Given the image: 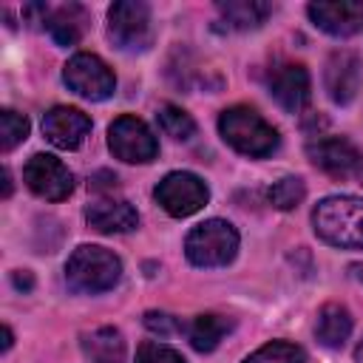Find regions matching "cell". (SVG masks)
<instances>
[{
  "label": "cell",
  "mask_w": 363,
  "mask_h": 363,
  "mask_svg": "<svg viewBox=\"0 0 363 363\" xmlns=\"http://www.w3.org/2000/svg\"><path fill=\"white\" fill-rule=\"evenodd\" d=\"M309 162L332 179H357L363 184V153L343 136H312L306 142Z\"/></svg>",
  "instance_id": "cell-6"
},
{
  "label": "cell",
  "mask_w": 363,
  "mask_h": 363,
  "mask_svg": "<svg viewBox=\"0 0 363 363\" xmlns=\"http://www.w3.org/2000/svg\"><path fill=\"white\" fill-rule=\"evenodd\" d=\"M230 329H233V320L227 315L204 312L193 318V323L187 326V337L196 352H213L224 340V335H230Z\"/></svg>",
  "instance_id": "cell-20"
},
{
  "label": "cell",
  "mask_w": 363,
  "mask_h": 363,
  "mask_svg": "<svg viewBox=\"0 0 363 363\" xmlns=\"http://www.w3.org/2000/svg\"><path fill=\"white\" fill-rule=\"evenodd\" d=\"M108 37L119 51H145L153 43L150 6L142 0H116L108 9Z\"/></svg>",
  "instance_id": "cell-5"
},
{
  "label": "cell",
  "mask_w": 363,
  "mask_h": 363,
  "mask_svg": "<svg viewBox=\"0 0 363 363\" xmlns=\"http://www.w3.org/2000/svg\"><path fill=\"white\" fill-rule=\"evenodd\" d=\"M303 196H306V184L301 176H284L267 190V199L275 210H295L303 201Z\"/></svg>",
  "instance_id": "cell-23"
},
{
  "label": "cell",
  "mask_w": 363,
  "mask_h": 363,
  "mask_svg": "<svg viewBox=\"0 0 363 363\" xmlns=\"http://www.w3.org/2000/svg\"><path fill=\"white\" fill-rule=\"evenodd\" d=\"M108 147L116 159L128 164H145L159 156V142L153 130L133 113H122L108 128Z\"/></svg>",
  "instance_id": "cell-8"
},
{
  "label": "cell",
  "mask_w": 363,
  "mask_h": 363,
  "mask_svg": "<svg viewBox=\"0 0 363 363\" xmlns=\"http://www.w3.org/2000/svg\"><path fill=\"white\" fill-rule=\"evenodd\" d=\"M238 230L224 218L196 224L184 238V255L193 267H227L238 252Z\"/></svg>",
  "instance_id": "cell-4"
},
{
  "label": "cell",
  "mask_w": 363,
  "mask_h": 363,
  "mask_svg": "<svg viewBox=\"0 0 363 363\" xmlns=\"http://www.w3.org/2000/svg\"><path fill=\"white\" fill-rule=\"evenodd\" d=\"M218 11V28L224 31H252L264 26V20L272 14V6L264 0H221L216 3Z\"/></svg>",
  "instance_id": "cell-16"
},
{
  "label": "cell",
  "mask_w": 363,
  "mask_h": 363,
  "mask_svg": "<svg viewBox=\"0 0 363 363\" xmlns=\"http://www.w3.org/2000/svg\"><path fill=\"white\" fill-rule=\"evenodd\" d=\"M62 79L77 96L91 99V102H102L116 91V77L108 68V62L88 51H79L65 62Z\"/></svg>",
  "instance_id": "cell-7"
},
{
  "label": "cell",
  "mask_w": 363,
  "mask_h": 363,
  "mask_svg": "<svg viewBox=\"0 0 363 363\" xmlns=\"http://www.w3.org/2000/svg\"><path fill=\"white\" fill-rule=\"evenodd\" d=\"M244 363H306V352L289 340H269L247 354Z\"/></svg>",
  "instance_id": "cell-21"
},
{
  "label": "cell",
  "mask_w": 363,
  "mask_h": 363,
  "mask_svg": "<svg viewBox=\"0 0 363 363\" xmlns=\"http://www.w3.org/2000/svg\"><path fill=\"white\" fill-rule=\"evenodd\" d=\"M85 221L96 230V233H105V235H113V233H130L136 230L139 224V213L130 201L125 199H113V196H102L96 201H91L85 207Z\"/></svg>",
  "instance_id": "cell-15"
},
{
  "label": "cell",
  "mask_w": 363,
  "mask_h": 363,
  "mask_svg": "<svg viewBox=\"0 0 363 363\" xmlns=\"http://www.w3.org/2000/svg\"><path fill=\"white\" fill-rule=\"evenodd\" d=\"M82 354H85V363H125L122 332L113 326H99L82 335Z\"/></svg>",
  "instance_id": "cell-19"
},
{
  "label": "cell",
  "mask_w": 363,
  "mask_h": 363,
  "mask_svg": "<svg viewBox=\"0 0 363 363\" xmlns=\"http://www.w3.org/2000/svg\"><path fill=\"white\" fill-rule=\"evenodd\" d=\"M218 133L233 150H238L250 159L269 156L281 142L278 130L250 105L224 108L221 116H218Z\"/></svg>",
  "instance_id": "cell-2"
},
{
  "label": "cell",
  "mask_w": 363,
  "mask_h": 363,
  "mask_svg": "<svg viewBox=\"0 0 363 363\" xmlns=\"http://www.w3.org/2000/svg\"><path fill=\"white\" fill-rule=\"evenodd\" d=\"M360 79H363V62L357 54L352 51L329 54L323 71V88L335 105H349L360 91Z\"/></svg>",
  "instance_id": "cell-13"
},
{
  "label": "cell",
  "mask_w": 363,
  "mask_h": 363,
  "mask_svg": "<svg viewBox=\"0 0 363 363\" xmlns=\"http://www.w3.org/2000/svg\"><path fill=\"white\" fill-rule=\"evenodd\" d=\"M45 139L60 150H77L91 133V116L71 105H54L43 116Z\"/></svg>",
  "instance_id": "cell-12"
},
{
  "label": "cell",
  "mask_w": 363,
  "mask_h": 363,
  "mask_svg": "<svg viewBox=\"0 0 363 363\" xmlns=\"http://www.w3.org/2000/svg\"><path fill=\"white\" fill-rule=\"evenodd\" d=\"M156 119H159V128H162L170 139H176V142H187V139H193V133H196L193 116H190L187 111L176 108V105H162L159 113H156Z\"/></svg>",
  "instance_id": "cell-22"
},
{
  "label": "cell",
  "mask_w": 363,
  "mask_h": 363,
  "mask_svg": "<svg viewBox=\"0 0 363 363\" xmlns=\"http://www.w3.org/2000/svg\"><path fill=\"white\" fill-rule=\"evenodd\" d=\"M88 23H91V17L79 3H65V6L48 9V17H45L43 28L51 34V40L57 45H77L82 40Z\"/></svg>",
  "instance_id": "cell-17"
},
{
  "label": "cell",
  "mask_w": 363,
  "mask_h": 363,
  "mask_svg": "<svg viewBox=\"0 0 363 363\" xmlns=\"http://www.w3.org/2000/svg\"><path fill=\"white\" fill-rule=\"evenodd\" d=\"M145 326H147L150 332L162 335V337H167V335H173V332L182 329L179 320H176L173 315H167V312H147V315H145Z\"/></svg>",
  "instance_id": "cell-26"
},
{
  "label": "cell",
  "mask_w": 363,
  "mask_h": 363,
  "mask_svg": "<svg viewBox=\"0 0 363 363\" xmlns=\"http://www.w3.org/2000/svg\"><path fill=\"white\" fill-rule=\"evenodd\" d=\"M354 360L363 363V340H360V346H357V352H354Z\"/></svg>",
  "instance_id": "cell-30"
},
{
  "label": "cell",
  "mask_w": 363,
  "mask_h": 363,
  "mask_svg": "<svg viewBox=\"0 0 363 363\" xmlns=\"http://www.w3.org/2000/svg\"><path fill=\"white\" fill-rule=\"evenodd\" d=\"M3 196L6 199L11 196V173H9V167H3Z\"/></svg>",
  "instance_id": "cell-28"
},
{
  "label": "cell",
  "mask_w": 363,
  "mask_h": 363,
  "mask_svg": "<svg viewBox=\"0 0 363 363\" xmlns=\"http://www.w3.org/2000/svg\"><path fill=\"white\" fill-rule=\"evenodd\" d=\"M153 196H156L159 207H162L167 216H173V218H187V216L199 213V210L207 204L210 190H207V184H204L196 173H190V170H173V173H167V176L156 184Z\"/></svg>",
  "instance_id": "cell-9"
},
{
  "label": "cell",
  "mask_w": 363,
  "mask_h": 363,
  "mask_svg": "<svg viewBox=\"0 0 363 363\" xmlns=\"http://www.w3.org/2000/svg\"><path fill=\"white\" fill-rule=\"evenodd\" d=\"M11 281H14V286L23 289V292H28V289L34 286V278H31V272H26V269H17V272L11 275Z\"/></svg>",
  "instance_id": "cell-27"
},
{
  "label": "cell",
  "mask_w": 363,
  "mask_h": 363,
  "mask_svg": "<svg viewBox=\"0 0 363 363\" xmlns=\"http://www.w3.org/2000/svg\"><path fill=\"white\" fill-rule=\"evenodd\" d=\"M9 349H11V329L3 326V352H9Z\"/></svg>",
  "instance_id": "cell-29"
},
{
  "label": "cell",
  "mask_w": 363,
  "mask_h": 363,
  "mask_svg": "<svg viewBox=\"0 0 363 363\" xmlns=\"http://www.w3.org/2000/svg\"><path fill=\"white\" fill-rule=\"evenodd\" d=\"M23 182L45 201H62L74 190V173L51 153H34L23 167Z\"/></svg>",
  "instance_id": "cell-10"
},
{
  "label": "cell",
  "mask_w": 363,
  "mask_h": 363,
  "mask_svg": "<svg viewBox=\"0 0 363 363\" xmlns=\"http://www.w3.org/2000/svg\"><path fill=\"white\" fill-rule=\"evenodd\" d=\"M122 261L105 247L79 244L65 261V284L79 295H99L119 284Z\"/></svg>",
  "instance_id": "cell-3"
},
{
  "label": "cell",
  "mask_w": 363,
  "mask_h": 363,
  "mask_svg": "<svg viewBox=\"0 0 363 363\" xmlns=\"http://www.w3.org/2000/svg\"><path fill=\"white\" fill-rule=\"evenodd\" d=\"M136 363H187L176 349L156 343V340H145L136 349Z\"/></svg>",
  "instance_id": "cell-25"
},
{
  "label": "cell",
  "mask_w": 363,
  "mask_h": 363,
  "mask_svg": "<svg viewBox=\"0 0 363 363\" xmlns=\"http://www.w3.org/2000/svg\"><path fill=\"white\" fill-rule=\"evenodd\" d=\"M352 312L340 303H323L315 320V335L326 349H340L352 335Z\"/></svg>",
  "instance_id": "cell-18"
},
{
  "label": "cell",
  "mask_w": 363,
  "mask_h": 363,
  "mask_svg": "<svg viewBox=\"0 0 363 363\" xmlns=\"http://www.w3.org/2000/svg\"><path fill=\"white\" fill-rule=\"evenodd\" d=\"M26 136H28V119L11 108H3L0 111V147H3V153L17 147Z\"/></svg>",
  "instance_id": "cell-24"
},
{
  "label": "cell",
  "mask_w": 363,
  "mask_h": 363,
  "mask_svg": "<svg viewBox=\"0 0 363 363\" xmlns=\"http://www.w3.org/2000/svg\"><path fill=\"white\" fill-rule=\"evenodd\" d=\"M267 88L272 94V99L289 111L298 113L306 108L309 94H312V82H309V71L301 62H272V68L267 71Z\"/></svg>",
  "instance_id": "cell-11"
},
{
  "label": "cell",
  "mask_w": 363,
  "mask_h": 363,
  "mask_svg": "<svg viewBox=\"0 0 363 363\" xmlns=\"http://www.w3.org/2000/svg\"><path fill=\"white\" fill-rule=\"evenodd\" d=\"M354 275H357V278L363 281V267H354Z\"/></svg>",
  "instance_id": "cell-31"
},
{
  "label": "cell",
  "mask_w": 363,
  "mask_h": 363,
  "mask_svg": "<svg viewBox=\"0 0 363 363\" xmlns=\"http://www.w3.org/2000/svg\"><path fill=\"white\" fill-rule=\"evenodd\" d=\"M309 20L332 34V37H352L363 28V3L360 0H340V3H309Z\"/></svg>",
  "instance_id": "cell-14"
},
{
  "label": "cell",
  "mask_w": 363,
  "mask_h": 363,
  "mask_svg": "<svg viewBox=\"0 0 363 363\" xmlns=\"http://www.w3.org/2000/svg\"><path fill=\"white\" fill-rule=\"evenodd\" d=\"M315 235L340 250H363V199L326 196L312 210Z\"/></svg>",
  "instance_id": "cell-1"
}]
</instances>
